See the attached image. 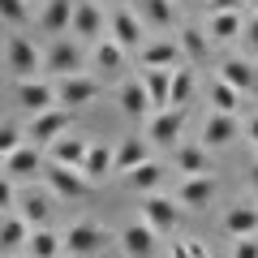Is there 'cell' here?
Masks as SVG:
<instances>
[{"instance_id": "obj_1", "label": "cell", "mask_w": 258, "mask_h": 258, "mask_svg": "<svg viewBox=\"0 0 258 258\" xmlns=\"http://www.w3.org/2000/svg\"><path fill=\"white\" fill-rule=\"evenodd\" d=\"M69 125H74V108H47V112H35L26 125V138L35 142V147H52L60 134H69Z\"/></svg>"}, {"instance_id": "obj_2", "label": "cell", "mask_w": 258, "mask_h": 258, "mask_svg": "<svg viewBox=\"0 0 258 258\" xmlns=\"http://www.w3.org/2000/svg\"><path fill=\"white\" fill-rule=\"evenodd\" d=\"M5 64H9V74L18 78V82H26V78H35L39 69H43V52H39L26 35H9L5 39Z\"/></svg>"}, {"instance_id": "obj_3", "label": "cell", "mask_w": 258, "mask_h": 258, "mask_svg": "<svg viewBox=\"0 0 258 258\" xmlns=\"http://www.w3.org/2000/svg\"><path fill=\"white\" fill-rule=\"evenodd\" d=\"M64 254L69 258H99L103 249L112 245V237L99 228V224H69V232H64Z\"/></svg>"}, {"instance_id": "obj_4", "label": "cell", "mask_w": 258, "mask_h": 258, "mask_svg": "<svg viewBox=\"0 0 258 258\" xmlns=\"http://www.w3.org/2000/svg\"><path fill=\"white\" fill-rule=\"evenodd\" d=\"M108 35L116 39L125 52H142V47H147V22L138 18V9H116L108 18Z\"/></svg>"}, {"instance_id": "obj_5", "label": "cell", "mask_w": 258, "mask_h": 258, "mask_svg": "<svg viewBox=\"0 0 258 258\" xmlns=\"http://www.w3.org/2000/svg\"><path fill=\"white\" fill-rule=\"evenodd\" d=\"M43 69H47L52 78L82 74V43H78V39H64V35H56V43L43 52Z\"/></svg>"}, {"instance_id": "obj_6", "label": "cell", "mask_w": 258, "mask_h": 258, "mask_svg": "<svg viewBox=\"0 0 258 258\" xmlns=\"http://www.w3.org/2000/svg\"><path fill=\"white\" fill-rule=\"evenodd\" d=\"M69 35H74L78 43H99V39L108 35V26H103V9L95 5V0H74V22H69Z\"/></svg>"}, {"instance_id": "obj_7", "label": "cell", "mask_w": 258, "mask_h": 258, "mask_svg": "<svg viewBox=\"0 0 258 258\" xmlns=\"http://www.w3.org/2000/svg\"><path fill=\"white\" fill-rule=\"evenodd\" d=\"M103 82L99 78H86V74H69V78H56V103L60 108H82V103L99 99Z\"/></svg>"}, {"instance_id": "obj_8", "label": "cell", "mask_w": 258, "mask_h": 258, "mask_svg": "<svg viewBox=\"0 0 258 258\" xmlns=\"http://www.w3.org/2000/svg\"><path fill=\"white\" fill-rule=\"evenodd\" d=\"M43 181H47V189H52L56 198H86V194H91V181H86L78 168L52 164V159L43 164Z\"/></svg>"}, {"instance_id": "obj_9", "label": "cell", "mask_w": 258, "mask_h": 258, "mask_svg": "<svg viewBox=\"0 0 258 258\" xmlns=\"http://www.w3.org/2000/svg\"><path fill=\"white\" fill-rule=\"evenodd\" d=\"M181 211H185V207L176 203V198H164V194H147V203H142V220H147L159 237L181 224Z\"/></svg>"}, {"instance_id": "obj_10", "label": "cell", "mask_w": 258, "mask_h": 258, "mask_svg": "<svg viewBox=\"0 0 258 258\" xmlns=\"http://www.w3.org/2000/svg\"><path fill=\"white\" fill-rule=\"evenodd\" d=\"M237 138H241V120L228 116V112H211V116L203 120V147L207 151H220V147H228V142H237Z\"/></svg>"}, {"instance_id": "obj_11", "label": "cell", "mask_w": 258, "mask_h": 258, "mask_svg": "<svg viewBox=\"0 0 258 258\" xmlns=\"http://www.w3.org/2000/svg\"><path fill=\"white\" fill-rule=\"evenodd\" d=\"M181 129H185V108H164V112H151L147 138L159 142V147H172V142L181 138Z\"/></svg>"}, {"instance_id": "obj_12", "label": "cell", "mask_w": 258, "mask_h": 258, "mask_svg": "<svg viewBox=\"0 0 258 258\" xmlns=\"http://www.w3.org/2000/svg\"><path fill=\"white\" fill-rule=\"evenodd\" d=\"M116 103H120V112H125L129 120H142V116H151V112H155V103H151L142 78H125V82H120V91H116Z\"/></svg>"}, {"instance_id": "obj_13", "label": "cell", "mask_w": 258, "mask_h": 258, "mask_svg": "<svg viewBox=\"0 0 258 258\" xmlns=\"http://www.w3.org/2000/svg\"><path fill=\"white\" fill-rule=\"evenodd\" d=\"M18 103L30 112V116L56 108V82H43V78H26V82H18Z\"/></svg>"}, {"instance_id": "obj_14", "label": "cell", "mask_w": 258, "mask_h": 258, "mask_svg": "<svg viewBox=\"0 0 258 258\" xmlns=\"http://www.w3.org/2000/svg\"><path fill=\"white\" fill-rule=\"evenodd\" d=\"M86 151H91V138H78V134H60V138L47 147V159H52V164H64V168H78V172H82Z\"/></svg>"}, {"instance_id": "obj_15", "label": "cell", "mask_w": 258, "mask_h": 258, "mask_svg": "<svg viewBox=\"0 0 258 258\" xmlns=\"http://www.w3.org/2000/svg\"><path fill=\"white\" fill-rule=\"evenodd\" d=\"M211 198H215V176L211 172L207 176H185L181 189H176V203L185 211H203V207H211Z\"/></svg>"}, {"instance_id": "obj_16", "label": "cell", "mask_w": 258, "mask_h": 258, "mask_svg": "<svg viewBox=\"0 0 258 258\" xmlns=\"http://www.w3.org/2000/svg\"><path fill=\"white\" fill-rule=\"evenodd\" d=\"M142 69H176V64H185V52L176 39H155V43H147L138 52Z\"/></svg>"}, {"instance_id": "obj_17", "label": "cell", "mask_w": 258, "mask_h": 258, "mask_svg": "<svg viewBox=\"0 0 258 258\" xmlns=\"http://www.w3.org/2000/svg\"><path fill=\"white\" fill-rule=\"evenodd\" d=\"M172 168L185 176H207L211 172V151L203 147V142H181V147L172 151Z\"/></svg>"}, {"instance_id": "obj_18", "label": "cell", "mask_w": 258, "mask_h": 258, "mask_svg": "<svg viewBox=\"0 0 258 258\" xmlns=\"http://www.w3.org/2000/svg\"><path fill=\"white\" fill-rule=\"evenodd\" d=\"M155 237H159V232L155 228H151V224L147 220H142V224H129V228H120V249H125V258H151V254H155Z\"/></svg>"}, {"instance_id": "obj_19", "label": "cell", "mask_w": 258, "mask_h": 258, "mask_svg": "<svg viewBox=\"0 0 258 258\" xmlns=\"http://www.w3.org/2000/svg\"><path fill=\"white\" fill-rule=\"evenodd\" d=\"M18 215L30 224V228H43L47 215H52V189H26V194H18Z\"/></svg>"}, {"instance_id": "obj_20", "label": "cell", "mask_w": 258, "mask_h": 258, "mask_svg": "<svg viewBox=\"0 0 258 258\" xmlns=\"http://www.w3.org/2000/svg\"><path fill=\"white\" fill-rule=\"evenodd\" d=\"M151 159V138H120L116 142V159H112V172H134L138 164Z\"/></svg>"}, {"instance_id": "obj_21", "label": "cell", "mask_w": 258, "mask_h": 258, "mask_svg": "<svg viewBox=\"0 0 258 258\" xmlns=\"http://www.w3.org/2000/svg\"><path fill=\"white\" fill-rule=\"evenodd\" d=\"M224 232H228L232 241H237V237H254V232H258V207L254 203L228 207V211H224Z\"/></svg>"}, {"instance_id": "obj_22", "label": "cell", "mask_w": 258, "mask_h": 258, "mask_svg": "<svg viewBox=\"0 0 258 258\" xmlns=\"http://www.w3.org/2000/svg\"><path fill=\"white\" fill-rule=\"evenodd\" d=\"M43 164H47L43 151H39L35 142H22V147L5 159V172L9 176H35V172H43Z\"/></svg>"}, {"instance_id": "obj_23", "label": "cell", "mask_w": 258, "mask_h": 258, "mask_svg": "<svg viewBox=\"0 0 258 258\" xmlns=\"http://www.w3.org/2000/svg\"><path fill=\"white\" fill-rule=\"evenodd\" d=\"M125 47L116 43V39L112 35H103L99 43H95V52H91V60H95V69H103V78H112V74H120V69H125Z\"/></svg>"}, {"instance_id": "obj_24", "label": "cell", "mask_w": 258, "mask_h": 258, "mask_svg": "<svg viewBox=\"0 0 258 258\" xmlns=\"http://www.w3.org/2000/svg\"><path fill=\"white\" fill-rule=\"evenodd\" d=\"M220 82H228V86H237L241 95H249L258 86V69L249 60H237V56H228V60L220 64Z\"/></svg>"}, {"instance_id": "obj_25", "label": "cell", "mask_w": 258, "mask_h": 258, "mask_svg": "<svg viewBox=\"0 0 258 258\" xmlns=\"http://www.w3.org/2000/svg\"><path fill=\"white\" fill-rule=\"evenodd\" d=\"M112 159H116V147H108V142H91V151H86V164H82V176L86 181H103V176H112Z\"/></svg>"}, {"instance_id": "obj_26", "label": "cell", "mask_w": 258, "mask_h": 258, "mask_svg": "<svg viewBox=\"0 0 258 258\" xmlns=\"http://www.w3.org/2000/svg\"><path fill=\"white\" fill-rule=\"evenodd\" d=\"M138 18L155 30H172L176 26V0H138Z\"/></svg>"}, {"instance_id": "obj_27", "label": "cell", "mask_w": 258, "mask_h": 258, "mask_svg": "<svg viewBox=\"0 0 258 258\" xmlns=\"http://www.w3.org/2000/svg\"><path fill=\"white\" fill-rule=\"evenodd\" d=\"M164 172H168V168L159 164V159H147V164H138L134 172H125V181H129L134 194H155L159 181H164Z\"/></svg>"}, {"instance_id": "obj_28", "label": "cell", "mask_w": 258, "mask_h": 258, "mask_svg": "<svg viewBox=\"0 0 258 258\" xmlns=\"http://www.w3.org/2000/svg\"><path fill=\"white\" fill-rule=\"evenodd\" d=\"M207 35H211V43H232L237 35H245V18L241 13H211Z\"/></svg>"}, {"instance_id": "obj_29", "label": "cell", "mask_w": 258, "mask_h": 258, "mask_svg": "<svg viewBox=\"0 0 258 258\" xmlns=\"http://www.w3.org/2000/svg\"><path fill=\"white\" fill-rule=\"evenodd\" d=\"M26 249H30V258H60V254H64V241L43 224V228H30Z\"/></svg>"}, {"instance_id": "obj_30", "label": "cell", "mask_w": 258, "mask_h": 258, "mask_svg": "<svg viewBox=\"0 0 258 258\" xmlns=\"http://www.w3.org/2000/svg\"><path fill=\"white\" fill-rule=\"evenodd\" d=\"M176 43H181V52H185V60H189V64H203L207 52H211V35H203L198 26H181Z\"/></svg>"}, {"instance_id": "obj_31", "label": "cell", "mask_w": 258, "mask_h": 258, "mask_svg": "<svg viewBox=\"0 0 258 258\" xmlns=\"http://www.w3.org/2000/svg\"><path fill=\"white\" fill-rule=\"evenodd\" d=\"M142 86H147L155 112H164L168 108V95H172V69H147V74H142Z\"/></svg>"}, {"instance_id": "obj_32", "label": "cell", "mask_w": 258, "mask_h": 258, "mask_svg": "<svg viewBox=\"0 0 258 258\" xmlns=\"http://www.w3.org/2000/svg\"><path fill=\"white\" fill-rule=\"evenodd\" d=\"M69 22H74V0H47L43 18H39V26L47 30V35H64L69 30Z\"/></svg>"}, {"instance_id": "obj_33", "label": "cell", "mask_w": 258, "mask_h": 258, "mask_svg": "<svg viewBox=\"0 0 258 258\" xmlns=\"http://www.w3.org/2000/svg\"><path fill=\"white\" fill-rule=\"evenodd\" d=\"M26 237H30V224L22 220V215H5V220H0V249L26 245Z\"/></svg>"}, {"instance_id": "obj_34", "label": "cell", "mask_w": 258, "mask_h": 258, "mask_svg": "<svg viewBox=\"0 0 258 258\" xmlns=\"http://www.w3.org/2000/svg\"><path fill=\"white\" fill-rule=\"evenodd\" d=\"M194 95V69L189 64H176L172 69V95H168V108H185Z\"/></svg>"}, {"instance_id": "obj_35", "label": "cell", "mask_w": 258, "mask_h": 258, "mask_svg": "<svg viewBox=\"0 0 258 258\" xmlns=\"http://www.w3.org/2000/svg\"><path fill=\"white\" fill-rule=\"evenodd\" d=\"M211 103H215V112L237 116V112H241V91H237V86H228V82H215L211 86Z\"/></svg>"}, {"instance_id": "obj_36", "label": "cell", "mask_w": 258, "mask_h": 258, "mask_svg": "<svg viewBox=\"0 0 258 258\" xmlns=\"http://www.w3.org/2000/svg\"><path fill=\"white\" fill-rule=\"evenodd\" d=\"M0 18L9 22V26H26V18H30L26 0H0Z\"/></svg>"}, {"instance_id": "obj_37", "label": "cell", "mask_w": 258, "mask_h": 258, "mask_svg": "<svg viewBox=\"0 0 258 258\" xmlns=\"http://www.w3.org/2000/svg\"><path fill=\"white\" fill-rule=\"evenodd\" d=\"M18 147H22V129L18 125H0V155L9 159Z\"/></svg>"}, {"instance_id": "obj_38", "label": "cell", "mask_w": 258, "mask_h": 258, "mask_svg": "<svg viewBox=\"0 0 258 258\" xmlns=\"http://www.w3.org/2000/svg\"><path fill=\"white\" fill-rule=\"evenodd\" d=\"M232 258H258V241L254 237H237L232 241Z\"/></svg>"}, {"instance_id": "obj_39", "label": "cell", "mask_w": 258, "mask_h": 258, "mask_svg": "<svg viewBox=\"0 0 258 258\" xmlns=\"http://www.w3.org/2000/svg\"><path fill=\"white\" fill-rule=\"evenodd\" d=\"M5 207H18V194H13L9 172H0V211H5Z\"/></svg>"}, {"instance_id": "obj_40", "label": "cell", "mask_w": 258, "mask_h": 258, "mask_svg": "<svg viewBox=\"0 0 258 258\" xmlns=\"http://www.w3.org/2000/svg\"><path fill=\"white\" fill-rule=\"evenodd\" d=\"M245 0H207V13H241Z\"/></svg>"}, {"instance_id": "obj_41", "label": "cell", "mask_w": 258, "mask_h": 258, "mask_svg": "<svg viewBox=\"0 0 258 258\" xmlns=\"http://www.w3.org/2000/svg\"><path fill=\"white\" fill-rule=\"evenodd\" d=\"M189 258H211V249H207L198 237H189Z\"/></svg>"}, {"instance_id": "obj_42", "label": "cell", "mask_w": 258, "mask_h": 258, "mask_svg": "<svg viewBox=\"0 0 258 258\" xmlns=\"http://www.w3.org/2000/svg\"><path fill=\"white\" fill-rule=\"evenodd\" d=\"M245 138H249V142H254V147H258V112H254V116L245 120Z\"/></svg>"}, {"instance_id": "obj_43", "label": "cell", "mask_w": 258, "mask_h": 258, "mask_svg": "<svg viewBox=\"0 0 258 258\" xmlns=\"http://www.w3.org/2000/svg\"><path fill=\"white\" fill-rule=\"evenodd\" d=\"M245 39H249V43L258 47V13H254V18H249V22H245Z\"/></svg>"}, {"instance_id": "obj_44", "label": "cell", "mask_w": 258, "mask_h": 258, "mask_svg": "<svg viewBox=\"0 0 258 258\" xmlns=\"http://www.w3.org/2000/svg\"><path fill=\"white\" fill-rule=\"evenodd\" d=\"M168 258H189V241H172V254Z\"/></svg>"}, {"instance_id": "obj_45", "label": "cell", "mask_w": 258, "mask_h": 258, "mask_svg": "<svg viewBox=\"0 0 258 258\" xmlns=\"http://www.w3.org/2000/svg\"><path fill=\"white\" fill-rule=\"evenodd\" d=\"M249 185L258 189V159H254V168H249Z\"/></svg>"}, {"instance_id": "obj_46", "label": "cell", "mask_w": 258, "mask_h": 258, "mask_svg": "<svg viewBox=\"0 0 258 258\" xmlns=\"http://www.w3.org/2000/svg\"><path fill=\"white\" fill-rule=\"evenodd\" d=\"M249 9H254V13H258V0H249Z\"/></svg>"}, {"instance_id": "obj_47", "label": "cell", "mask_w": 258, "mask_h": 258, "mask_svg": "<svg viewBox=\"0 0 258 258\" xmlns=\"http://www.w3.org/2000/svg\"><path fill=\"white\" fill-rule=\"evenodd\" d=\"M0 172H5V155H0Z\"/></svg>"}, {"instance_id": "obj_48", "label": "cell", "mask_w": 258, "mask_h": 258, "mask_svg": "<svg viewBox=\"0 0 258 258\" xmlns=\"http://www.w3.org/2000/svg\"><path fill=\"white\" fill-rule=\"evenodd\" d=\"M64 258H69V254H64Z\"/></svg>"}]
</instances>
